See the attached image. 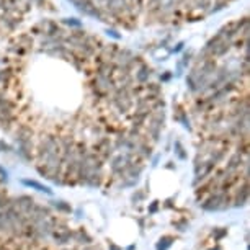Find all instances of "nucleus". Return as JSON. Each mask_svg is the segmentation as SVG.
Wrapping results in <instances>:
<instances>
[{"label": "nucleus", "mask_w": 250, "mask_h": 250, "mask_svg": "<svg viewBox=\"0 0 250 250\" xmlns=\"http://www.w3.org/2000/svg\"><path fill=\"white\" fill-rule=\"evenodd\" d=\"M21 183H23V185H26V187L34 188V190H38V191H44V193H47V195H51V193H52L47 187H44V185L38 183V181H34V180H23Z\"/></svg>", "instance_id": "nucleus-1"}, {"label": "nucleus", "mask_w": 250, "mask_h": 250, "mask_svg": "<svg viewBox=\"0 0 250 250\" xmlns=\"http://www.w3.org/2000/svg\"><path fill=\"white\" fill-rule=\"evenodd\" d=\"M172 237H164V239H160V244L157 245V250H167V247L172 244V242H168Z\"/></svg>", "instance_id": "nucleus-2"}, {"label": "nucleus", "mask_w": 250, "mask_h": 250, "mask_svg": "<svg viewBox=\"0 0 250 250\" xmlns=\"http://www.w3.org/2000/svg\"><path fill=\"white\" fill-rule=\"evenodd\" d=\"M175 152H177V154H178V157H180V159H185V157H187V154H185V152H183V147H181V144L178 142V141H177V142H175Z\"/></svg>", "instance_id": "nucleus-3"}, {"label": "nucleus", "mask_w": 250, "mask_h": 250, "mask_svg": "<svg viewBox=\"0 0 250 250\" xmlns=\"http://www.w3.org/2000/svg\"><path fill=\"white\" fill-rule=\"evenodd\" d=\"M54 206L59 209H64V211H70V208L67 204H62V201H54Z\"/></svg>", "instance_id": "nucleus-4"}, {"label": "nucleus", "mask_w": 250, "mask_h": 250, "mask_svg": "<svg viewBox=\"0 0 250 250\" xmlns=\"http://www.w3.org/2000/svg\"><path fill=\"white\" fill-rule=\"evenodd\" d=\"M64 23L72 25V26H80V21H79V20H75V18H67V20H64Z\"/></svg>", "instance_id": "nucleus-5"}, {"label": "nucleus", "mask_w": 250, "mask_h": 250, "mask_svg": "<svg viewBox=\"0 0 250 250\" xmlns=\"http://www.w3.org/2000/svg\"><path fill=\"white\" fill-rule=\"evenodd\" d=\"M181 47H183V43H178L175 47H173V52H178V51H181Z\"/></svg>", "instance_id": "nucleus-6"}, {"label": "nucleus", "mask_w": 250, "mask_h": 250, "mask_svg": "<svg viewBox=\"0 0 250 250\" xmlns=\"http://www.w3.org/2000/svg\"><path fill=\"white\" fill-rule=\"evenodd\" d=\"M170 77H172V74H170V72H165V74H164L162 77H160V79H162V80H168Z\"/></svg>", "instance_id": "nucleus-7"}, {"label": "nucleus", "mask_w": 250, "mask_h": 250, "mask_svg": "<svg viewBox=\"0 0 250 250\" xmlns=\"http://www.w3.org/2000/svg\"><path fill=\"white\" fill-rule=\"evenodd\" d=\"M110 247H111V250H119L118 247H115V245H110Z\"/></svg>", "instance_id": "nucleus-8"}]
</instances>
